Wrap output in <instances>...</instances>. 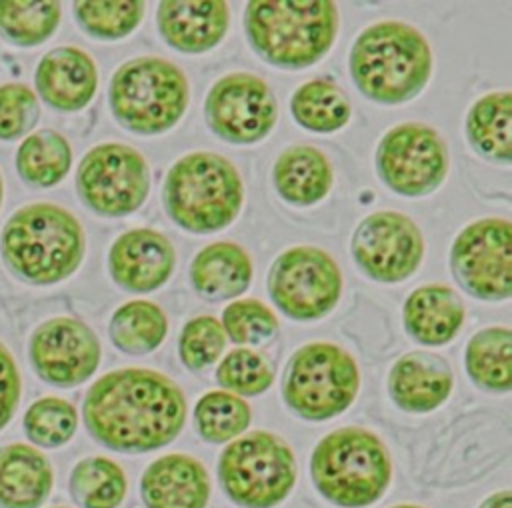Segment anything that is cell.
Masks as SVG:
<instances>
[{
	"instance_id": "6da1fadb",
	"label": "cell",
	"mask_w": 512,
	"mask_h": 508,
	"mask_svg": "<svg viewBox=\"0 0 512 508\" xmlns=\"http://www.w3.org/2000/svg\"><path fill=\"white\" fill-rule=\"evenodd\" d=\"M84 424L90 436L118 452H150L170 444L186 420V398L164 374L122 368L98 378L86 392Z\"/></svg>"
},
{
	"instance_id": "7a4b0ae2",
	"label": "cell",
	"mask_w": 512,
	"mask_h": 508,
	"mask_svg": "<svg viewBox=\"0 0 512 508\" xmlns=\"http://www.w3.org/2000/svg\"><path fill=\"white\" fill-rule=\"evenodd\" d=\"M350 74L356 88L380 104H400L424 90L432 74L426 38L404 22L368 26L350 50Z\"/></svg>"
},
{
	"instance_id": "3957f363",
	"label": "cell",
	"mask_w": 512,
	"mask_h": 508,
	"mask_svg": "<svg viewBox=\"0 0 512 508\" xmlns=\"http://www.w3.org/2000/svg\"><path fill=\"white\" fill-rule=\"evenodd\" d=\"M244 28L254 52L280 68L316 64L338 32V10L328 0H252Z\"/></svg>"
},
{
	"instance_id": "277c9868",
	"label": "cell",
	"mask_w": 512,
	"mask_h": 508,
	"mask_svg": "<svg viewBox=\"0 0 512 508\" xmlns=\"http://www.w3.org/2000/svg\"><path fill=\"white\" fill-rule=\"evenodd\" d=\"M0 248L4 262L20 278L56 284L80 266L84 232L68 210L40 202L12 214L2 230Z\"/></svg>"
},
{
	"instance_id": "5b68a950",
	"label": "cell",
	"mask_w": 512,
	"mask_h": 508,
	"mask_svg": "<svg viewBox=\"0 0 512 508\" xmlns=\"http://www.w3.org/2000/svg\"><path fill=\"white\" fill-rule=\"evenodd\" d=\"M318 492L340 508H366L388 488L392 462L384 442L370 430L348 426L326 434L310 458Z\"/></svg>"
},
{
	"instance_id": "8992f818",
	"label": "cell",
	"mask_w": 512,
	"mask_h": 508,
	"mask_svg": "<svg viewBox=\"0 0 512 508\" xmlns=\"http://www.w3.org/2000/svg\"><path fill=\"white\" fill-rule=\"evenodd\" d=\"M242 200L244 188L238 170L216 152L182 156L164 180L168 216L194 234L226 228L238 216Z\"/></svg>"
},
{
	"instance_id": "52a82bcc",
	"label": "cell",
	"mask_w": 512,
	"mask_h": 508,
	"mask_svg": "<svg viewBox=\"0 0 512 508\" xmlns=\"http://www.w3.org/2000/svg\"><path fill=\"white\" fill-rule=\"evenodd\" d=\"M114 118L136 134H162L186 112L188 80L184 72L158 56H138L122 64L110 82Z\"/></svg>"
},
{
	"instance_id": "ba28073f",
	"label": "cell",
	"mask_w": 512,
	"mask_h": 508,
	"mask_svg": "<svg viewBox=\"0 0 512 508\" xmlns=\"http://www.w3.org/2000/svg\"><path fill=\"white\" fill-rule=\"evenodd\" d=\"M218 478L238 506L274 508L296 482V460L280 436L256 430L224 448L218 460Z\"/></svg>"
},
{
	"instance_id": "9c48e42d",
	"label": "cell",
	"mask_w": 512,
	"mask_h": 508,
	"mask_svg": "<svg viewBox=\"0 0 512 508\" xmlns=\"http://www.w3.org/2000/svg\"><path fill=\"white\" fill-rule=\"evenodd\" d=\"M358 386V368L346 350L330 342H310L292 354L282 396L296 416L328 420L354 402Z\"/></svg>"
},
{
	"instance_id": "30bf717a",
	"label": "cell",
	"mask_w": 512,
	"mask_h": 508,
	"mask_svg": "<svg viewBox=\"0 0 512 508\" xmlns=\"http://www.w3.org/2000/svg\"><path fill=\"white\" fill-rule=\"evenodd\" d=\"M82 202L102 216H126L142 206L150 190V172L142 154L126 144H98L76 172Z\"/></svg>"
},
{
	"instance_id": "8fae6325",
	"label": "cell",
	"mask_w": 512,
	"mask_h": 508,
	"mask_svg": "<svg viewBox=\"0 0 512 508\" xmlns=\"http://www.w3.org/2000/svg\"><path fill=\"white\" fill-rule=\"evenodd\" d=\"M340 290L338 264L314 246L284 250L268 272V292L274 304L294 320L326 316L336 306Z\"/></svg>"
},
{
	"instance_id": "7c38bea8",
	"label": "cell",
	"mask_w": 512,
	"mask_h": 508,
	"mask_svg": "<svg viewBox=\"0 0 512 508\" xmlns=\"http://www.w3.org/2000/svg\"><path fill=\"white\" fill-rule=\"evenodd\" d=\"M380 180L402 196L434 192L448 172V150L426 124L406 122L384 134L376 150Z\"/></svg>"
},
{
	"instance_id": "4fadbf2b",
	"label": "cell",
	"mask_w": 512,
	"mask_h": 508,
	"mask_svg": "<svg viewBox=\"0 0 512 508\" xmlns=\"http://www.w3.org/2000/svg\"><path fill=\"white\" fill-rule=\"evenodd\" d=\"M452 272L476 298L506 300L512 292V226L504 218L468 224L450 252Z\"/></svg>"
},
{
	"instance_id": "5bb4252c",
	"label": "cell",
	"mask_w": 512,
	"mask_h": 508,
	"mask_svg": "<svg viewBox=\"0 0 512 508\" xmlns=\"http://www.w3.org/2000/svg\"><path fill=\"white\" fill-rule=\"evenodd\" d=\"M204 116L218 138L230 144H254L274 128L278 106L264 80L248 72H232L210 88Z\"/></svg>"
},
{
	"instance_id": "9a60e30c",
	"label": "cell",
	"mask_w": 512,
	"mask_h": 508,
	"mask_svg": "<svg viewBox=\"0 0 512 508\" xmlns=\"http://www.w3.org/2000/svg\"><path fill=\"white\" fill-rule=\"evenodd\" d=\"M350 250L366 276L394 284L416 272L424 254V240L408 216L382 210L358 224Z\"/></svg>"
},
{
	"instance_id": "2e32d148",
	"label": "cell",
	"mask_w": 512,
	"mask_h": 508,
	"mask_svg": "<svg viewBox=\"0 0 512 508\" xmlns=\"http://www.w3.org/2000/svg\"><path fill=\"white\" fill-rule=\"evenodd\" d=\"M30 362L48 384L70 388L86 382L100 364L96 334L74 318H52L30 338Z\"/></svg>"
},
{
	"instance_id": "e0dca14e",
	"label": "cell",
	"mask_w": 512,
	"mask_h": 508,
	"mask_svg": "<svg viewBox=\"0 0 512 508\" xmlns=\"http://www.w3.org/2000/svg\"><path fill=\"white\" fill-rule=\"evenodd\" d=\"M176 252L170 240L150 228L120 234L110 252L108 268L114 282L130 292H152L172 274Z\"/></svg>"
},
{
	"instance_id": "ac0fdd59",
	"label": "cell",
	"mask_w": 512,
	"mask_h": 508,
	"mask_svg": "<svg viewBox=\"0 0 512 508\" xmlns=\"http://www.w3.org/2000/svg\"><path fill=\"white\" fill-rule=\"evenodd\" d=\"M388 392L398 408L412 414H426L450 396L452 370L448 362L434 352H408L392 366Z\"/></svg>"
},
{
	"instance_id": "d6986e66",
	"label": "cell",
	"mask_w": 512,
	"mask_h": 508,
	"mask_svg": "<svg viewBox=\"0 0 512 508\" xmlns=\"http://www.w3.org/2000/svg\"><path fill=\"white\" fill-rule=\"evenodd\" d=\"M140 492L146 508H204L210 498V480L196 458L166 454L146 468Z\"/></svg>"
},
{
	"instance_id": "ffe728a7",
	"label": "cell",
	"mask_w": 512,
	"mask_h": 508,
	"mask_svg": "<svg viewBox=\"0 0 512 508\" xmlns=\"http://www.w3.org/2000/svg\"><path fill=\"white\" fill-rule=\"evenodd\" d=\"M96 86V64L80 48H54L36 68V88L42 100L62 112L84 108L92 100Z\"/></svg>"
},
{
	"instance_id": "44dd1931",
	"label": "cell",
	"mask_w": 512,
	"mask_h": 508,
	"mask_svg": "<svg viewBox=\"0 0 512 508\" xmlns=\"http://www.w3.org/2000/svg\"><path fill=\"white\" fill-rule=\"evenodd\" d=\"M158 30L176 50L200 54L214 48L228 30V6L220 0H166L158 6Z\"/></svg>"
},
{
	"instance_id": "7402d4cb",
	"label": "cell",
	"mask_w": 512,
	"mask_h": 508,
	"mask_svg": "<svg viewBox=\"0 0 512 508\" xmlns=\"http://www.w3.org/2000/svg\"><path fill=\"white\" fill-rule=\"evenodd\" d=\"M54 482L48 458L30 444L0 448V508H40Z\"/></svg>"
},
{
	"instance_id": "603a6c76",
	"label": "cell",
	"mask_w": 512,
	"mask_h": 508,
	"mask_svg": "<svg viewBox=\"0 0 512 508\" xmlns=\"http://www.w3.org/2000/svg\"><path fill=\"white\" fill-rule=\"evenodd\" d=\"M464 322L460 296L444 284H426L410 292L404 302L406 332L424 346L450 342Z\"/></svg>"
},
{
	"instance_id": "cb8c5ba5",
	"label": "cell",
	"mask_w": 512,
	"mask_h": 508,
	"mask_svg": "<svg viewBox=\"0 0 512 508\" xmlns=\"http://www.w3.org/2000/svg\"><path fill=\"white\" fill-rule=\"evenodd\" d=\"M190 280L196 292L212 302L236 298L250 286V256L234 242H214L194 256Z\"/></svg>"
},
{
	"instance_id": "d4e9b609",
	"label": "cell",
	"mask_w": 512,
	"mask_h": 508,
	"mask_svg": "<svg viewBox=\"0 0 512 508\" xmlns=\"http://www.w3.org/2000/svg\"><path fill=\"white\" fill-rule=\"evenodd\" d=\"M274 186L278 194L294 206L320 202L332 186V166L314 146H292L274 164Z\"/></svg>"
},
{
	"instance_id": "484cf974",
	"label": "cell",
	"mask_w": 512,
	"mask_h": 508,
	"mask_svg": "<svg viewBox=\"0 0 512 508\" xmlns=\"http://www.w3.org/2000/svg\"><path fill=\"white\" fill-rule=\"evenodd\" d=\"M466 370L472 382L488 392L512 386V336L506 326H490L474 334L466 346Z\"/></svg>"
},
{
	"instance_id": "4316f807",
	"label": "cell",
	"mask_w": 512,
	"mask_h": 508,
	"mask_svg": "<svg viewBox=\"0 0 512 508\" xmlns=\"http://www.w3.org/2000/svg\"><path fill=\"white\" fill-rule=\"evenodd\" d=\"M512 96L508 90L490 92L476 100L466 118V134L476 152L490 160H510Z\"/></svg>"
},
{
	"instance_id": "83f0119b",
	"label": "cell",
	"mask_w": 512,
	"mask_h": 508,
	"mask_svg": "<svg viewBox=\"0 0 512 508\" xmlns=\"http://www.w3.org/2000/svg\"><path fill=\"white\" fill-rule=\"evenodd\" d=\"M168 320L160 306L148 300H132L120 306L110 320V340L126 354L154 352L166 338Z\"/></svg>"
},
{
	"instance_id": "f1b7e54d",
	"label": "cell",
	"mask_w": 512,
	"mask_h": 508,
	"mask_svg": "<svg viewBox=\"0 0 512 508\" xmlns=\"http://www.w3.org/2000/svg\"><path fill=\"white\" fill-rule=\"evenodd\" d=\"M72 150L68 140L54 130H40L24 138L16 154V168L30 186L50 188L70 170Z\"/></svg>"
},
{
	"instance_id": "f546056e",
	"label": "cell",
	"mask_w": 512,
	"mask_h": 508,
	"mask_svg": "<svg viewBox=\"0 0 512 508\" xmlns=\"http://www.w3.org/2000/svg\"><path fill=\"white\" fill-rule=\"evenodd\" d=\"M70 494L82 508H116L126 496L124 470L110 458L88 456L70 474Z\"/></svg>"
},
{
	"instance_id": "4dcf8cb0",
	"label": "cell",
	"mask_w": 512,
	"mask_h": 508,
	"mask_svg": "<svg viewBox=\"0 0 512 508\" xmlns=\"http://www.w3.org/2000/svg\"><path fill=\"white\" fill-rule=\"evenodd\" d=\"M294 120L312 132H336L350 120V104L344 92L324 80L302 84L290 100Z\"/></svg>"
},
{
	"instance_id": "1f68e13d",
	"label": "cell",
	"mask_w": 512,
	"mask_h": 508,
	"mask_svg": "<svg viewBox=\"0 0 512 508\" xmlns=\"http://www.w3.org/2000/svg\"><path fill=\"white\" fill-rule=\"evenodd\" d=\"M198 434L212 444L228 442L240 436L250 424V406L236 394L212 390L204 394L194 408Z\"/></svg>"
},
{
	"instance_id": "d6a6232c",
	"label": "cell",
	"mask_w": 512,
	"mask_h": 508,
	"mask_svg": "<svg viewBox=\"0 0 512 508\" xmlns=\"http://www.w3.org/2000/svg\"><path fill=\"white\" fill-rule=\"evenodd\" d=\"M60 22L58 2H0V32L18 46L50 38Z\"/></svg>"
},
{
	"instance_id": "836d02e7",
	"label": "cell",
	"mask_w": 512,
	"mask_h": 508,
	"mask_svg": "<svg viewBox=\"0 0 512 508\" xmlns=\"http://www.w3.org/2000/svg\"><path fill=\"white\" fill-rule=\"evenodd\" d=\"M76 426V408L56 396L36 400L24 414V432L28 440L42 448H58L66 444L74 436Z\"/></svg>"
},
{
	"instance_id": "e575fe53",
	"label": "cell",
	"mask_w": 512,
	"mask_h": 508,
	"mask_svg": "<svg viewBox=\"0 0 512 508\" xmlns=\"http://www.w3.org/2000/svg\"><path fill=\"white\" fill-rule=\"evenodd\" d=\"M144 2H76L78 24L94 38L118 40L134 32L144 16Z\"/></svg>"
},
{
	"instance_id": "d590c367",
	"label": "cell",
	"mask_w": 512,
	"mask_h": 508,
	"mask_svg": "<svg viewBox=\"0 0 512 508\" xmlns=\"http://www.w3.org/2000/svg\"><path fill=\"white\" fill-rule=\"evenodd\" d=\"M216 380L230 394L256 396L272 386L274 368L256 350L234 348L218 364Z\"/></svg>"
},
{
	"instance_id": "8d00e7d4",
	"label": "cell",
	"mask_w": 512,
	"mask_h": 508,
	"mask_svg": "<svg viewBox=\"0 0 512 508\" xmlns=\"http://www.w3.org/2000/svg\"><path fill=\"white\" fill-rule=\"evenodd\" d=\"M222 330L234 344H260L276 334L278 320L260 300H236L224 308Z\"/></svg>"
},
{
	"instance_id": "74e56055",
	"label": "cell",
	"mask_w": 512,
	"mask_h": 508,
	"mask_svg": "<svg viewBox=\"0 0 512 508\" xmlns=\"http://www.w3.org/2000/svg\"><path fill=\"white\" fill-rule=\"evenodd\" d=\"M226 346L222 324L214 316H196L180 332L178 354L186 368L202 370L216 362Z\"/></svg>"
},
{
	"instance_id": "f35d334b",
	"label": "cell",
	"mask_w": 512,
	"mask_h": 508,
	"mask_svg": "<svg viewBox=\"0 0 512 508\" xmlns=\"http://www.w3.org/2000/svg\"><path fill=\"white\" fill-rule=\"evenodd\" d=\"M38 102L24 84L0 86V140H12L26 134L38 120Z\"/></svg>"
},
{
	"instance_id": "ab89813d",
	"label": "cell",
	"mask_w": 512,
	"mask_h": 508,
	"mask_svg": "<svg viewBox=\"0 0 512 508\" xmlns=\"http://www.w3.org/2000/svg\"><path fill=\"white\" fill-rule=\"evenodd\" d=\"M20 400V374L12 354L0 342V430L12 420Z\"/></svg>"
},
{
	"instance_id": "60d3db41",
	"label": "cell",
	"mask_w": 512,
	"mask_h": 508,
	"mask_svg": "<svg viewBox=\"0 0 512 508\" xmlns=\"http://www.w3.org/2000/svg\"><path fill=\"white\" fill-rule=\"evenodd\" d=\"M480 508H512V500H510V492L508 490H502V492H496L492 496H488Z\"/></svg>"
},
{
	"instance_id": "b9f144b4",
	"label": "cell",
	"mask_w": 512,
	"mask_h": 508,
	"mask_svg": "<svg viewBox=\"0 0 512 508\" xmlns=\"http://www.w3.org/2000/svg\"><path fill=\"white\" fill-rule=\"evenodd\" d=\"M392 508H422V506H416V504H398V506H392Z\"/></svg>"
},
{
	"instance_id": "7bdbcfd3",
	"label": "cell",
	"mask_w": 512,
	"mask_h": 508,
	"mask_svg": "<svg viewBox=\"0 0 512 508\" xmlns=\"http://www.w3.org/2000/svg\"><path fill=\"white\" fill-rule=\"evenodd\" d=\"M0 204H2V178H0Z\"/></svg>"
},
{
	"instance_id": "ee69618b",
	"label": "cell",
	"mask_w": 512,
	"mask_h": 508,
	"mask_svg": "<svg viewBox=\"0 0 512 508\" xmlns=\"http://www.w3.org/2000/svg\"><path fill=\"white\" fill-rule=\"evenodd\" d=\"M54 508H64V506H54Z\"/></svg>"
}]
</instances>
